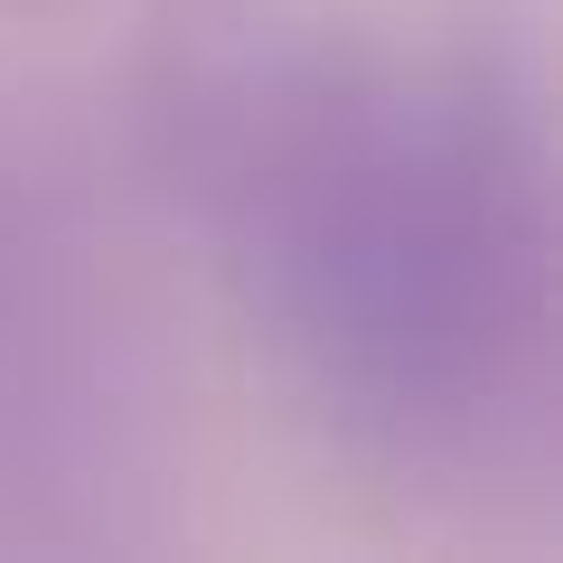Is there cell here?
<instances>
[{
  "mask_svg": "<svg viewBox=\"0 0 563 563\" xmlns=\"http://www.w3.org/2000/svg\"><path fill=\"white\" fill-rule=\"evenodd\" d=\"M20 10H57V0H20Z\"/></svg>",
  "mask_w": 563,
  "mask_h": 563,
  "instance_id": "3",
  "label": "cell"
},
{
  "mask_svg": "<svg viewBox=\"0 0 563 563\" xmlns=\"http://www.w3.org/2000/svg\"><path fill=\"white\" fill-rule=\"evenodd\" d=\"M151 461L141 320L76 169L0 122V544L113 536Z\"/></svg>",
  "mask_w": 563,
  "mask_h": 563,
  "instance_id": "2",
  "label": "cell"
},
{
  "mask_svg": "<svg viewBox=\"0 0 563 563\" xmlns=\"http://www.w3.org/2000/svg\"><path fill=\"white\" fill-rule=\"evenodd\" d=\"M169 169L273 376L357 451L451 470L544 413L554 169L498 47H254Z\"/></svg>",
  "mask_w": 563,
  "mask_h": 563,
  "instance_id": "1",
  "label": "cell"
}]
</instances>
